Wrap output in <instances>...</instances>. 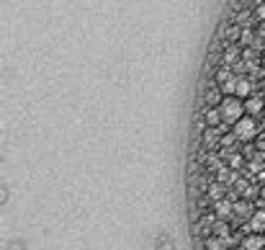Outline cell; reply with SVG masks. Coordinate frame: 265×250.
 <instances>
[{
    "label": "cell",
    "instance_id": "6da1fadb",
    "mask_svg": "<svg viewBox=\"0 0 265 250\" xmlns=\"http://www.w3.org/2000/svg\"><path fill=\"white\" fill-rule=\"evenodd\" d=\"M219 111H222V119H224L227 127H229V124L234 127V124L245 116V101L237 98V96H224V101L219 103Z\"/></svg>",
    "mask_w": 265,
    "mask_h": 250
},
{
    "label": "cell",
    "instance_id": "7a4b0ae2",
    "mask_svg": "<svg viewBox=\"0 0 265 250\" xmlns=\"http://www.w3.org/2000/svg\"><path fill=\"white\" fill-rule=\"evenodd\" d=\"M232 132H234V137L240 139V142H252V139H258V135H260V124H258L255 116L245 114L242 119L232 127Z\"/></svg>",
    "mask_w": 265,
    "mask_h": 250
},
{
    "label": "cell",
    "instance_id": "3957f363",
    "mask_svg": "<svg viewBox=\"0 0 265 250\" xmlns=\"http://www.w3.org/2000/svg\"><path fill=\"white\" fill-rule=\"evenodd\" d=\"M258 93V83L250 77V75H237L234 77V96L242 98V101H247L250 96Z\"/></svg>",
    "mask_w": 265,
    "mask_h": 250
},
{
    "label": "cell",
    "instance_id": "277c9868",
    "mask_svg": "<svg viewBox=\"0 0 265 250\" xmlns=\"http://www.w3.org/2000/svg\"><path fill=\"white\" fill-rule=\"evenodd\" d=\"M214 217L216 219H232L234 217V201L229 199V196L214 201Z\"/></svg>",
    "mask_w": 265,
    "mask_h": 250
},
{
    "label": "cell",
    "instance_id": "5b68a950",
    "mask_svg": "<svg viewBox=\"0 0 265 250\" xmlns=\"http://www.w3.org/2000/svg\"><path fill=\"white\" fill-rule=\"evenodd\" d=\"M242 59V47L240 44H224V52H222V65L232 67Z\"/></svg>",
    "mask_w": 265,
    "mask_h": 250
},
{
    "label": "cell",
    "instance_id": "8992f818",
    "mask_svg": "<svg viewBox=\"0 0 265 250\" xmlns=\"http://www.w3.org/2000/svg\"><path fill=\"white\" fill-rule=\"evenodd\" d=\"M263 111H265V101H263L260 93H255V96H250L247 101H245V114L247 116H255V119H258Z\"/></svg>",
    "mask_w": 265,
    "mask_h": 250
},
{
    "label": "cell",
    "instance_id": "52a82bcc",
    "mask_svg": "<svg viewBox=\"0 0 265 250\" xmlns=\"http://www.w3.org/2000/svg\"><path fill=\"white\" fill-rule=\"evenodd\" d=\"M224 119H222V111H219V106H206L204 109V129L206 127H222Z\"/></svg>",
    "mask_w": 265,
    "mask_h": 250
},
{
    "label": "cell",
    "instance_id": "ba28073f",
    "mask_svg": "<svg viewBox=\"0 0 265 250\" xmlns=\"http://www.w3.org/2000/svg\"><path fill=\"white\" fill-rule=\"evenodd\" d=\"M242 250H265V235L263 232H247L242 240Z\"/></svg>",
    "mask_w": 265,
    "mask_h": 250
},
{
    "label": "cell",
    "instance_id": "9c48e42d",
    "mask_svg": "<svg viewBox=\"0 0 265 250\" xmlns=\"http://www.w3.org/2000/svg\"><path fill=\"white\" fill-rule=\"evenodd\" d=\"M216 181L222 183V186H227V189H232V186L240 181V173L234 171V168H229V165H224L222 171L216 173Z\"/></svg>",
    "mask_w": 265,
    "mask_h": 250
},
{
    "label": "cell",
    "instance_id": "30bf717a",
    "mask_svg": "<svg viewBox=\"0 0 265 250\" xmlns=\"http://www.w3.org/2000/svg\"><path fill=\"white\" fill-rule=\"evenodd\" d=\"M265 230V209H255L247 219V232H263Z\"/></svg>",
    "mask_w": 265,
    "mask_h": 250
},
{
    "label": "cell",
    "instance_id": "8fae6325",
    "mask_svg": "<svg viewBox=\"0 0 265 250\" xmlns=\"http://www.w3.org/2000/svg\"><path fill=\"white\" fill-rule=\"evenodd\" d=\"M206 250H232V237H206Z\"/></svg>",
    "mask_w": 265,
    "mask_h": 250
},
{
    "label": "cell",
    "instance_id": "7c38bea8",
    "mask_svg": "<svg viewBox=\"0 0 265 250\" xmlns=\"http://www.w3.org/2000/svg\"><path fill=\"white\" fill-rule=\"evenodd\" d=\"M237 75H234V70L232 67H227V65H219V70H216V85H227V83H232Z\"/></svg>",
    "mask_w": 265,
    "mask_h": 250
},
{
    "label": "cell",
    "instance_id": "4fadbf2b",
    "mask_svg": "<svg viewBox=\"0 0 265 250\" xmlns=\"http://www.w3.org/2000/svg\"><path fill=\"white\" fill-rule=\"evenodd\" d=\"M234 217L237 219H250L252 217V207L247 201H234Z\"/></svg>",
    "mask_w": 265,
    "mask_h": 250
},
{
    "label": "cell",
    "instance_id": "5bb4252c",
    "mask_svg": "<svg viewBox=\"0 0 265 250\" xmlns=\"http://www.w3.org/2000/svg\"><path fill=\"white\" fill-rule=\"evenodd\" d=\"M255 19V11H250V8H245V11H240L237 13V19H234V23L237 26H242V29H250V21Z\"/></svg>",
    "mask_w": 265,
    "mask_h": 250
},
{
    "label": "cell",
    "instance_id": "9a60e30c",
    "mask_svg": "<svg viewBox=\"0 0 265 250\" xmlns=\"http://www.w3.org/2000/svg\"><path fill=\"white\" fill-rule=\"evenodd\" d=\"M222 168H224V160L219 157V155H208V157H206V171H208V173H219Z\"/></svg>",
    "mask_w": 265,
    "mask_h": 250
},
{
    "label": "cell",
    "instance_id": "2e32d148",
    "mask_svg": "<svg viewBox=\"0 0 265 250\" xmlns=\"http://www.w3.org/2000/svg\"><path fill=\"white\" fill-rule=\"evenodd\" d=\"M252 11H255V19H258L260 23H265V0H258Z\"/></svg>",
    "mask_w": 265,
    "mask_h": 250
},
{
    "label": "cell",
    "instance_id": "e0dca14e",
    "mask_svg": "<svg viewBox=\"0 0 265 250\" xmlns=\"http://www.w3.org/2000/svg\"><path fill=\"white\" fill-rule=\"evenodd\" d=\"M258 145H260V150L265 153V137H260V142H258Z\"/></svg>",
    "mask_w": 265,
    "mask_h": 250
}]
</instances>
